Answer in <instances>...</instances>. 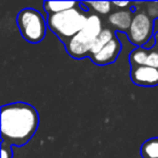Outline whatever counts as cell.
I'll return each instance as SVG.
<instances>
[{
  "label": "cell",
  "instance_id": "obj_18",
  "mask_svg": "<svg viewBox=\"0 0 158 158\" xmlns=\"http://www.w3.org/2000/svg\"><path fill=\"white\" fill-rule=\"evenodd\" d=\"M154 46H156V40H155V37L152 38V39L149 40V41L147 42V44H145V46L143 47V48H145V49H146V50H151V49L153 48Z\"/></svg>",
  "mask_w": 158,
  "mask_h": 158
},
{
  "label": "cell",
  "instance_id": "obj_5",
  "mask_svg": "<svg viewBox=\"0 0 158 158\" xmlns=\"http://www.w3.org/2000/svg\"><path fill=\"white\" fill-rule=\"evenodd\" d=\"M155 23L145 12H138L133 15L128 31V38L134 46L144 47L153 38Z\"/></svg>",
  "mask_w": 158,
  "mask_h": 158
},
{
  "label": "cell",
  "instance_id": "obj_11",
  "mask_svg": "<svg viewBox=\"0 0 158 158\" xmlns=\"http://www.w3.org/2000/svg\"><path fill=\"white\" fill-rule=\"evenodd\" d=\"M149 50H146L143 47H139L135 48L131 53H130V64L131 67H139V66H145L146 64V60L148 56Z\"/></svg>",
  "mask_w": 158,
  "mask_h": 158
},
{
  "label": "cell",
  "instance_id": "obj_7",
  "mask_svg": "<svg viewBox=\"0 0 158 158\" xmlns=\"http://www.w3.org/2000/svg\"><path fill=\"white\" fill-rule=\"evenodd\" d=\"M120 52H121L120 41L115 36L99 53L92 55L91 59H92L93 63H95L97 65H107V64L114 63L117 60V57L119 56Z\"/></svg>",
  "mask_w": 158,
  "mask_h": 158
},
{
  "label": "cell",
  "instance_id": "obj_12",
  "mask_svg": "<svg viewBox=\"0 0 158 158\" xmlns=\"http://www.w3.org/2000/svg\"><path fill=\"white\" fill-rule=\"evenodd\" d=\"M143 158H158V138H152L145 141L141 146Z\"/></svg>",
  "mask_w": 158,
  "mask_h": 158
},
{
  "label": "cell",
  "instance_id": "obj_20",
  "mask_svg": "<svg viewBox=\"0 0 158 158\" xmlns=\"http://www.w3.org/2000/svg\"><path fill=\"white\" fill-rule=\"evenodd\" d=\"M155 40H156V44H158V33L155 35Z\"/></svg>",
  "mask_w": 158,
  "mask_h": 158
},
{
  "label": "cell",
  "instance_id": "obj_6",
  "mask_svg": "<svg viewBox=\"0 0 158 158\" xmlns=\"http://www.w3.org/2000/svg\"><path fill=\"white\" fill-rule=\"evenodd\" d=\"M131 80L141 87H155L158 85V69L149 66H139L131 69Z\"/></svg>",
  "mask_w": 158,
  "mask_h": 158
},
{
  "label": "cell",
  "instance_id": "obj_1",
  "mask_svg": "<svg viewBox=\"0 0 158 158\" xmlns=\"http://www.w3.org/2000/svg\"><path fill=\"white\" fill-rule=\"evenodd\" d=\"M1 143L11 146L26 144L36 133L39 126V115L31 104L16 102L3 105L0 114Z\"/></svg>",
  "mask_w": 158,
  "mask_h": 158
},
{
  "label": "cell",
  "instance_id": "obj_14",
  "mask_svg": "<svg viewBox=\"0 0 158 158\" xmlns=\"http://www.w3.org/2000/svg\"><path fill=\"white\" fill-rule=\"evenodd\" d=\"M146 9L145 13L152 19V20H158V1H149L146 2Z\"/></svg>",
  "mask_w": 158,
  "mask_h": 158
},
{
  "label": "cell",
  "instance_id": "obj_3",
  "mask_svg": "<svg viewBox=\"0 0 158 158\" xmlns=\"http://www.w3.org/2000/svg\"><path fill=\"white\" fill-rule=\"evenodd\" d=\"M102 31L103 26L100 16L97 14L89 15L82 31H79L65 44L67 53L74 59H81L90 55L94 41Z\"/></svg>",
  "mask_w": 158,
  "mask_h": 158
},
{
  "label": "cell",
  "instance_id": "obj_16",
  "mask_svg": "<svg viewBox=\"0 0 158 158\" xmlns=\"http://www.w3.org/2000/svg\"><path fill=\"white\" fill-rule=\"evenodd\" d=\"M13 157V153H12L11 146L1 143V158H12Z\"/></svg>",
  "mask_w": 158,
  "mask_h": 158
},
{
  "label": "cell",
  "instance_id": "obj_13",
  "mask_svg": "<svg viewBox=\"0 0 158 158\" xmlns=\"http://www.w3.org/2000/svg\"><path fill=\"white\" fill-rule=\"evenodd\" d=\"M86 3L87 6H90L91 9H93L100 14L110 13L113 7V2H110V1H90V2Z\"/></svg>",
  "mask_w": 158,
  "mask_h": 158
},
{
  "label": "cell",
  "instance_id": "obj_8",
  "mask_svg": "<svg viewBox=\"0 0 158 158\" xmlns=\"http://www.w3.org/2000/svg\"><path fill=\"white\" fill-rule=\"evenodd\" d=\"M132 19H133V15H132L131 11H129V10H119V11L113 12L112 14H110L108 22L115 28L126 31H129Z\"/></svg>",
  "mask_w": 158,
  "mask_h": 158
},
{
  "label": "cell",
  "instance_id": "obj_19",
  "mask_svg": "<svg viewBox=\"0 0 158 158\" xmlns=\"http://www.w3.org/2000/svg\"><path fill=\"white\" fill-rule=\"evenodd\" d=\"M154 25H155V29L157 31V33H158V20L155 21V24H154Z\"/></svg>",
  "mask_w": 158,
  "mask_h": 158
},
{
  "label": "cell",
  "instance_id": "obj_10",
  "mask_svg": "<svg viewBox=\"0 0 158 158\" xmlns=\"http://www.w3.org/2000/svg\"><path fill=\"white\" fill-rule=\"evenodd\" d=\"M115 37L114 33L110 31V28H103V31H101V34L99 35V37L97 38V40L94 41V44H93L92 49H91L90 52V56L99 53L113 38Z\"/></svg>",
  "mask_w": 158,
  "mask_h": 158
},
{
  "label": "cell",
  "instance_id": "obj_4",
  "mask_svg": "<svg viewBox=\"0 0 158 158\" xmlns=\"http://www.w3.org/2000/svg\"><path fill=\"white\" fill-rule=\"evenodd\" d=\"M16 24L22 37L31 44H38L46 36L48 23L42 14L33 8H26L19 12Z\"/></svg>",
  "mask_w": 158,
  "mask_h": 158
},
{
  "label": "cell",
  "instance_id": "obj_9",
  "mask_svg": "<svg viewBox=\"0 0 158 158\" xmlns=\"http://www.w3.org/2000/svg\"><path fill=\"white\" fill-rule=\"evenodd\" d=\"M79 3L76 1H46L44 3V9L49 13V15L67 11V10L77 7Z\"/></svg>",
  "mask_w": 158,
  "mask_h": 158
},
{
  "label": "cell",
  "instance_id": "obj_2",
  "mask_svg": "<svg viewBox=\"0 0 158 158\" xmlns=\"http://www.w3.org/2000/svg\"><path fill=\"white\" fill-rule=\"evenodd\" d=\"M88 16L77 7L56 14H50L47 19L48 27L64 42L81 31Z\"/></svg>",
  "mask_w": 158,
  "mask_h": 158
},
{
  "label": "cell",
  "instance_id": "obj_15",
  "mask_svg": "<svg viewBox=\"0 0 158 158\" xmlns=\"http://www.w3.org/2000/svg\"><path fill=\"white\" fill-rule=\"evenodd\" d=\"M145 66H149V67L157 68L158 69V51L149 50Z\"/></svg>",
  "mask_w": 158,
  "mask_h": 158
},
{
  "label": "cell",
  "instance_id": "obj_17",
  "mask_svg": "<svg viewBox=\"0 0 158 158\" xmlns=\"http://www.w3.org/2000/svg\"><path fill=\"white\" fill-rule=\"evenodd\" d=\"M113 6H116L118 8H126L128 6H131V3L129 1H121V2H119V1H113Z\"/></svg>",
  "mask_w": 158,
  "mask_h": 158
}]
</instances>
